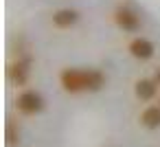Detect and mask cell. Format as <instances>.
<instances>
[{"label": "cell", "mask_w": 160, "mask_h": 147, "mask_svg": "<svg viewBox=\"0 0 160 147\" xmlns=\"http://www.w3.org/2000/svg\"><path fill=\"white\" fill-rule=\"evenodd\" d=\"M79 22V11L77 9H70V7H64V9H57L53 13V24L57 29H70Z\"/></svg>", "instance_id": "obj_7"}, {"label": "cell", "mask_w": 160, "mask_h": 147, "mask_svg": "<svg viewBox=\"0 0 160 147\" xmlns=\"http://www.w3.org/2000/svg\"><path fill=\"white\" fill-rule=\"evenodd\" d=\"M140 125L147 129H158L160 127V105H147L140 112Z\"/></svg>", "instance_id": "obj_8"}, {"label": "cell", "mask_w": 160, "mask_h": 147, "mask_svg": "<svg viewBox=\"0 0 160 147\" xmlns=\"http://www.w3.org/2000/svg\"><path fill=\"white\" fill-rule=\"evenodd\" d=\"M129 53H132V57H136V59H140V62H147V59H151L153 57V53H156V46H153V42L151 40H147V38H142V35H136L132 42H129Z\"/></svg>", "instance_id": "obj_5"}, {"label": "cell", "mask_w": 160, "mask_h": 147, "mask_svg": "<svg viewBox=\"0 0 160 147\" xmlns=\"http://www.w3.org/2000/svg\"><path fill=\"white\" fill-rule=\"evenodd\" d=\"M44 97L38 92V90H22L20 94H18V99H16V108H18V112L20 114H24V116H35V114H40L42 110H44Z\"/></svg>", "instance_id": "obj_2"}, {"label": "cell", "mask_w": 160, "mask_h": 147, "mask_svg": "<svg viewBox=\"0 0 160 147\" xmlns=\"http://www.w3.org/2000/svg\"><path fill=\"white\" fill-rule=\"evenodd\" d=\"M5 140H7L9 147H13V145L20 143V129L16 127L13 121H7V127H5Z\"/></svg>", "instance_id": "obj_9"}, {"label": "cell", "mask_w": 160, "mask_h": 147, "mask_svg": "<svg viewBox=\"0 0 160 147\" xmlns=\"http://www.w3.org/2000/svg\"><path fill=\"white\" fill-rule=\"evenodd\" d=\"M153 79H156V84H158V86H160V66H158V68H156V73H153Z\"/></svg>", "instance_id": "obj_10"}, {"label": "cell", "mask_w": 160, "mask_h": 147, "mask_svg": "<svg viewBox=\"0 0 160 147\" xmlns=\"http://www.w3.org/2000/svg\"><path fill=\"white\" fill-rule=\"evenodd\" d=\"M114 24L121 29V31H125V33H136V31H140V18H138V13L132 9V7H127V5H118L116 9H114Z\"/></svg>", "instance_id": "obj_3"}, {"label": "cell", "mask_w": 160, "mask_h": 147, "mask_svg": "<svg viewBox=\"0 0 160 147\" xmlns=\"http://www.w3.org/2000/svg\"><path fill=\"white\" fill-rule=\"evenodd\" d=\"M7 77L16 86H27L29 77H31V57H18L13 64H9Z\"/></svg>", "instance_id": "obj_4"}, {"label": "cell", "mask_w": 160, "mask_h": 147, "mask_svg": "<svg viewBox=\"0 0 160 147\" xmlns=\"http://www.w3.org/2000/svg\"><path fill=\"white\" fill-rule=\"evenodd\" d=\"M134 94H136V99L138 101H153L156 99V94H158V84H156V79L151 77V79H138L136 84H134Z\"/></svg>", "instance_id": "obj_6"}, {"label": "cell", "mask_w": 160, "mask_h": 147, "mask_svg": "<svg viewBox=\"0 0 160 147\" xmlns=\"http://www.w3.org/2000/svg\"><path fill=\"white\" fill-rule=\"evenodd\" d=\"M59 84L66 92L77 94V92H88V68H64L59 73Z\"/></svg>", "instance_id": "obj_1"}]
</instances>
